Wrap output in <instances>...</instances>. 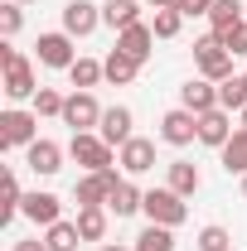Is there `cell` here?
Here are the masks:
<instances>
[{
    "mask_svg": "<svg viewBox=\"0 0 247 251\" xmlns=\"http://www.w3.org/2000/svg\"><path fill=\"white\" fill-rule=\"evenodd\" d=\"M131 251H175V227H146L141 237H136V247Z\"/></svg>",
    "mask_w": 247,
    "mask_h": 251,
    "instance_id": "4316f807",
    "label": "cell"
},
{
    "mask_svg": "<svg viewBox=\"0 0 247 251\" xmlns=\"http://www.w3.org/2000/svg\"><path fill=\"white\" fill-rule=\"evenodd\" d=\"M180 25H185V15H180L175 5H165V10H155V20H151L155 39H175V34H180Z\"/></svg>",
    "mask_w": 247,
    "mask_h": 251,
    "instance_id": "f1b7e54d",
    "label": "cell"
},
{
    "mask_svg": "<svg viewBox=\"0 0 247 251\" xmlns=\"http://www.w3.org/2000/svg\"><path fill=\"white\" fill-rule=\"evenodd\" d=\"M25 164H30L34 174H44V179H49V174H59V169H63V145H54V140H44V135H39L30 150H25Z\"/></svg>",
    "mask_w": 247,
    "mask_h": 251,
    "instance_id": "2e32d148",
    "label": "cell"
},
{
    "mask_svg": "<svg viewBox=\"0 0 247 251\" xmlns=\"http://www.w3.org/2000/svg\"><path fill=\"white\" fill-rule=\"evenodd\" d=\"M102 251H126V247H102Z\"/></svg>",
    "mask_w": 247,
    "mask_h": 251,
    "instance_id": "f35d334b",
    "label": "cell"
},
{
    "mask_svg": "<svg viewBox=\"0 0 247 251\" xmlns=\"http://www.w3.org/2000/svg\"><path fill=\"white\" fill-rule=\"evenodd\" d=\"M20 203H25V193H20V179L5 169V203H0V222L15 218V213H20Z\"/></svg>",
    "mask_w": 247,
    "mask_h": 251,
    "instance_id": "d6a6232c",
    "label": "cell"
},
{
    "mask_svg": "<svg viewBox=\"0 0 247 251\" xmlns=\"http://www.w3.org/2000/svg\"><path fill=\"white\" fill-rule=\"evenodd\" d=\"M199 184H204V174H199L189 159H170V184H165V188H175L180 198H194Z\"/></svg>",
    "mask_w": 247,
    "mask_h": 251,
    "instance_id": "ffe728a7",
    "label": "cell"
},
{
    "mask_svg": "<svg viewBox=\"0 0 247 251\" xmlns=\"http://www.w3.org/2000/svg\"><path fill=\"white\" fill-rule=\"evenodd\" d=\"M117 184H122L117 169H97V174H83V179H78L73 198H78V208H107V198H112Z\"/></svg>",
    "mask_w": 247,
    "mask_h": 251,
    "instance_id": "52a82bcc",
    "label": "cell"
},
{
    "mask_svg": "<svg viewBox=\"0 0 247 251\" xmlns=\"http://www.w3.org/2000/svg\"><path fill=\"white\" fill-rule=\"evenodd\" d=\"M218 155H223V169H228V174H247V130L243 126L233 130V140H228Z\"/></svg>",
    "mask_w": 247,
    "mask_h": 251,
    "instance_id": "d4e9b609",
    "label": "cell"
},
{
    "mask_svg": "<svg viewBox=\"0 0 247 251\" xmlns=\"http://www.w3.org/2000/svg\"><path fill=\"white\" fill-rule=\"evenodd\" d=\"M117 164L126 169V179H136V174H151V169H155V140L131 135L122 150H117Z\"/></svg>",
    "mask_w": 247,
    "mask_h": 251,
    "instance_id": "30bf717a",
    "label": "cell"
},
{
    "mask_svg": "<svg viewBox=\"0 0 247 251\" xmlns=\"http://www.w3.org/2000/svg\"><path fill=\"white\" fill-rule=\"evenodd\" d=\"M102 25H107V29H131V25H141V5H136V0H107V5H102Z\"/></svg>",
    "mask_w": 247,
    "mask_h": 251,
    "instance_id": "d6986e66",
    "label": "cell"
},
{
    "mask_svg": "<svg viewBox=\"0 0 247 251\" xmlns=\"http://www.w3.org/2000/svg\"><path fill=\"white\" fill-rule=\"evenodd\" d=\"M223 49H228L233 58H247V20L238 25V29H228V34H223Z\"/></svg>",
    "mask_w": 247,
    "mask_h": 251,
    "instance_id": "836d02e7",
    "label": "cell"
},
{
    "mask_svg": "<svg viewBox=\"0 0 247 251\" xmlns=\"http://www.w3.org/2000/svg\"><path fill=\"white\" fill-rule=\"evenodd\" d=\"M59 208H63L59 198H54V193H39V188H34V193H25V203H20V213H25L34 227H54V222H63Z\"/></svg>",
    "mask_w": 247,
    "mask_h": 251,
    "instance_id": "9a60e30c",
    "label": "cell"
},
{
    "mask_svg": "<svg viewBox=\"0 0 247 251\" xmlns=\"http://www.w3.org/2000/svg\"><path fill=\"white\" fill-rule=\"evenodd\" d=\"M141 213H146L155 227H180V222L189 218L185 198H180L175 188H151V193H146V208H141Z\"/></svg>",
    "mask_w": 247,
    "mask_h": 251,
    "instance_id": "277c9868",
    "label": "cell"
},
{
    "mask_svg": "<svg viewBox=\"0 0 247 251\" xmlns=\"http://www.w3.org/2000/svg\"><path fill=\"white\" fill-rule=\"evenodd\" d=\"M180 106L194 111V116L218 111V82H209V77H189L185 87H180Z\"/></svg>",
    "mask_w": 247,
    "mask_h": 251,
    "instance_id": "4fadbf2b",
    "label": "cell"
},
{
    "mask_svg": "<svg viewBox=\"0 0 247 251\" xmlns=\"http://www.w3.org/2000/svg\"><path fill=\"white\" fill-rule=\"evenodd\" d=\"M243 77H247V73H243Z\"/></svg>",
    "mask_w": 247,
    "mask_h": 251,
    "instance_id": "b9f144b4",
    "label": "cell"
},
{
    "mask_svg": "<svg viewBox=\"0 0 247 251\" xmlns=\"http://www.w3.org/2000/svg\"><path fill=\"white\" fill-rule=\"evenodd\" d=\"M102 77H107V68H102L97 58H78L73 68H68V82H73V92H93Z\"/></svg>",
    "mask_w": 247,
    "mask_h": 251,
    "instance_id": "603a6c76",
    "label": "cell"
},
{
    "mask_svg": "<svg viewBox=\"0 0 247 251\" xmlns=\"http://www.w3.org/2000/svg\"><path fill=\"white\" fill-rule=\"evenodd\" d=\"M117 49H122V53H131L136 63H146V58L155 53V29L141 20V25H131V29L117 34Z\"/></svg>",
    "mask_w": 247,
    "mask_h": 251,
    "instance_id": "e0dca14e",
    "label": "cell"
},
{
    "mask_svg": "<svg viewBox=\"0 0 247 251\" xmlns=\"http://www.w3.org/2000/svg\"><path fill=\"white\" fill-rule=\"evenodd\" d=\"M141 208H146V193L131 184V179H122V184L112 188V198H107V213H117V218H131Z\"/></svg>",
    "mask_w": 247,
    "mask_h": 251,
    "instance_id": "ac0fdd59",
    "label": "cell"
},
{
    "mask_svg": "<svg viewBox=\"0 0 247 251\" xmlns=\"http://www.w3.org/2000/svg\"><path fill=\"white\" fill-rule=\"evenodd\" d=\"M97 25H102V5H93V0H68L63 5V29L73 39H88Z\"/></svg>",
    "mask_w": 247,
    "mask_h": 251,
    "instance_id": "8fae6325",
    "label": "cell"
},
{
    "mask_svg": "<svg viewBox=\"0 0 247 251\" xmlns=\"http://www.w3.org/2000/svg\"><path fill=\"white\" fill-rule=\"evenodd\" d=\"M15 5H34V0H15Z\"/></svg>",
    "mask_w": 247,
    "mask_h": 251,
    "instance_id": "ab89813d",
    "label": "cell"
},
{
    "mask_svg": "<svg viewBox=\"0 0 247 251\" xmlns=\"http://www.w3.org/2000/svg\"><path fill=\"white\" fill-rule=\"evenodd\" d=\"M238 25H243V0H218L209 10V34H218V39L228 29H238Z\"/></svg>",
    "mask_w": 247,
    "mask_h": 251,
    "instance_id": "44dd1931",
    "label": "cell"
},
{
    "mask_svg": "<svg viewBox=\"0 0 247 251\" xmlns=\"http://www.w3.org/2000/svg\"><path fill=\"white\" fill-rule=\"evenodd\" d=\"M194 68H199V77H209V82H228V77H233V53L223 49L218 34H204V39L194 44Z\"/></svg>",
    "mask_w": 247,
    "mask_h": 251,
    "instance_id": "3957f363",
    "label": "cell"
},
{
    "mask_svg": "<svg viewBox=\"0 0 247 251\" xmlns=\"http://www.w3.org/2000/svg\"><path fill=\"white\" fill-rule=\"evenodd\" d=\"M238 116H243V130H247V106H243V111H238Z\"/></svg>",
    "mask_w": 247,
    "mask_h": 251,
    "instance_id": "74e56055",
    "label": "cell"
},
{
    "mask_svg": "<svg viewBox=\"0 0 247 251\" xmlns=\"http://www.w3.org/2000/svg\"><path fill=\"white\" fill-rule=\"evenodd\" d=\"M15 251H49V247H44L39 237H25V242H15Z\"/></svg>",
    "mask_w": 247,
    "mask_h": 251,
    "instance_id": "d590c367",
    "label": "cell"
},
{
    "mask_svg": "<svg viewBox=\"0 0 247 251\" xmlns=\"http://www.w3.org/2000/svg\"><path fill=\"white\" fill-rule=\"evenodd\" d=\"M218 0H175V10H180V15H185V20H194V15H204V20H209V10H214Z\"/></svg>",
    "mask_w": 247,
    "mask_h": 251,
    "instance_id": "e575fe53",
    "label": "cell"
},
{
    "mask_svg": "<svg viewBox=\"0 0 247 251\" xmlns=\"http://www.w3.org/2000/svg\"><path fill=\"white\" fill-rule=\"evenodd\" d=\"M102 68H107V82H117V87L136 82V73H141V63L131 58V53H122V49H112V53L102 58Z\"/></svg>",
    "mask_w": 247,
    "mask_h": 251,
    "instance_id": "7402d4cb",
    "label": "cell"
},
{
    "mask_svg": "<svg viewBox=\"0 0 247 251\" xmlns=\"http://www.w3.org/2000/svg\"><path fill=\"white\" fill-rule=\"evenodd\" d=\"M0 68H5V97H10V101H34V92H39L34 63L25 58L20 49H10V39L0 44Z\"/></svg>",
    "mask_w": 247,
    "mask_h": 251,
    "instance_id": "6da1fadb",
    "label": "cell"
},
{
    "mask_svg": "<svg viewBox=\"0 0 247 251\" xmlns=\"http://www.w3.org/2000/svg\"><path fill=\"white\" fill-rule=\"evenodd\" d=\"M78 232H83V242H102L107 237V208H78Z\"/></svg>",
    "mask_w": 247,
    "mask_h": 251,
    "instance_id": "484cf974",
    "label": "cell"
},
{
    "mask_svg": "<svg viewBox=\"0 0 247 251\" xmlns=\"http://www.w3.org/2000/svg\"><path fill=\"white\" fill-rule=\"evenodd\" d=\"M151 5H155V10H165V5H175V0H151Z\"/></svg>",
    "mask_w": 247,
    "mask_h": 251,
    "instance_id": "8d00e7d4",
    "label": "cell"
},
{
    "mask_svg": "<svg viewBox=\"0 0 247 251\" xmlns=\"http://www.w3.org/2000/svg\"><path fill=\"white\" fill-rule=\"evenodd\" d=\"M63 106H68V97L54 92V87H39V92H34V111H39V116H63Z\"/></svg>",
    "mask_w": 247,
    "mask_h": 251,
    "instance_id": "4dcf8cb0",
    "label": "cell"
},
{
    "mask_svg": "<svg viewBox=\"0 0 247 251\" xmlns=\"http://www.w3.org/2000/svg\"><path fill=\"white\" fill-rule=\"evenodd\" d=\"M160 140H165V145H194V140H199V116L185 111V106L165 111V116H160Z\"/></svg>",
    "mask_w": 247,
    "mask_h": 251,
    "instance_id": "9c48e42d",
    "label": "cell"
},
{
    "mask_svg": "<svg viewBox=\"0 0 247 251\" xmlns=\"http://www.w3.org/2000/svg\"><path fill=\"white\" fill-rule=\"evenodd\" d=\"M243 193H247V174H243Z\"/></svg>",
    "mask_w": 247,
    "mask_h": 251,
    "instance_id": "60d3db41",
    "label": "cell"
},
{
    "mask_svg": "<svg viewBox=\"0 0 247 251\" xmlns=\"http://www.w3.org/2000/svg\"><path fill=\"white\" fill-rule=\"evenodd\" d=\"M102 111H107V106H97V97H93V92H73L59 121H63V126H73V135H78V130H97V126H102Z\"/></svg>",
    "mask_w": 247,
    "mask_h": 251,
    "instance_id": "ba28073f",
    "label": "cell"
},
{
    "mask_svg": "<svg viewBox=\"0 0 247 251\" xmlns=\"http://www.w3.org/2000/svg\"><path fill=\"white\" fill-rule=\"evenodd\" d=\"M131 126H136V116H131V106H107V111H102V126H97V135H102V140H107L112 150H122L126 140L136 135Z\"/></svg>",
    "mask_w": 247,
    "mask_h": 251,
    "instance_id": "7c38bea8",
    "label": "cell"
},
{
    "mask_svg": "<svg viewBox=\"0 0 247 251\" xmlns=\"http://www.w3.org/2000/svg\"><path fill=\"white\" fill-rule=\"evenodd\" d=\"M199 251H233V237H228V227H218V222L199 227Z\"/></svg>",
    "mask_w": 247,
    "mask_h": 251,
    "instance_id": "f546056e",
    "label": "cell"
},
{
    "mask_svg": "<svg viewBox=\"0 0 247 251\" xmlns=\"http://www.w3.org/2000/svg\"><path fill=\"white\" fill-rule=\"evenodd\" d=\"M233 130H238V126H233V116H228L223 106H218V111H204V116H199V145L223 150V145L233 140Z\"/></svg>",
    "mask_w": 247,
    "mask_h": 251,
    "instance_id": "5bb4252c",
    "label": "cell"
},
{
    "mask_svg": "<svg viewBox=\"0 0 247 251\" xmlns=\"http://www.w3.org/2000/svg\"><path fill=\"white\" fill-rule=\"evenodd\" d=\"M34 58L44 63V68H73L78 63V49H73V34L59 29V34H39V44H34Z\"/></svg>",
    "mask_w": 247,
    "mask_h": 251,
    "instance_id": "8992f818",
    "label": "cell"
},
{
    "mask_svg": "<svg viewBox=\"0 0 247 251\" xmlns=\"http://www.w3.org/2000/svg\"><path fill=\"white\" fill-rule=\"evenodd\" d=\"M68 155L78 159L88 174H97V169H112V145H107L97 130H78V135L68 140Z\"/></svg>",
    "mask_w": 247,
    "mask_h": 251,
    "instance_id": "5b68a950",
    "label": "cell"
},
{
    "mask_svg": "<svg viewBox=\"0 0 247 251\" xmlns=\"http://www.w3.org/2000/svg\"><path fill=\"white\" fill-rule=\"evenodd\" d=\"M39 140V111H0V150H30Z\"/></svg>",
    "mask_w": 247,
    "mask_h": 251,
    "instance_id": "7a4b0ae2",
    "label": "cell"
},
{
    "mask_svg": "<svg viewBox=\"0 0 247 251\" xmlns=\"http://www.w3.org/2000/svg\"><path fill=\"white\" fill-rule=\"evenodd\" d=\"M25 25V5H15V0H5L0 5V39H15Z\"/></svg>",
    "mask_w": 247,
    "mask_h": 251,
    "instance_id": "1f68e13d",
    "label": "cell"
},
{
    "mask_svg": "<svg viewBox=\"0 0 247 251\" xmlns=\"http://www.w3.org/2000/svg\"><path fill=\"white\" fill-rule=\"evenodd\" d=\"M218 106H223V111H243V106H247V77L218 82Z\"/></svg>",
    "mask_w": 247,
    "mask_h": 251,
    "instance_id": "83f0119b",
    "label": "cell"
},
{
    "mask_svg": "<svg viewBox=\"0 0 247 251\" xmlns=\"http://www.w3.org/2000/svg\"><path fill=\"white\" fill-rule=\"evenodd\" d=\"M78 242H83L78 222H54V227H44V247L49 251H78Z\"/></svg>",
    "mask_w": 247,
    "mask_h": 251,
    "instance_id": "cb8c5ba5",
    "label": "cell"
}]
</instances>
